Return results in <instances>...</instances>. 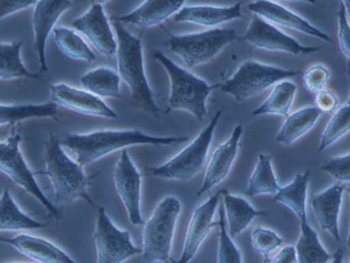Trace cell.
<instances>
[{
    "instance_id": "cell-1",
    "label": "cell",
    "mask_w": 350,
    "mask_h": 263,
    "mask_svg": "<svg viewBox=\"0 0 350 263\" xmlns=\"http://www.w3.org/2000/svg\"><path fill=\"white\" fill-rule=\"evenodd\" d=\"M60 143L75 156V161L84 167L119 150L135 146H170L189 140L187 137H158L137 129H101L88 133H69Z\"/></svg>"
},
{
    "instance_id": "cell-2",
    "label": "cell",
    "mask_w": 350,
    "mask_h": 263,
    "mask_svg": "<svg viewBox=\"0 0 350 263\" xmlns=\"http://www.w3.org/2000/svg\"><path fill=\"white\" fill-rule=\"evenodd\" d=\"M44 171L53 186L55 206L58 208L83 199L93 208L97 204L89 195L88 189L92 177L86 175L83 167L69 157L65 152L60 140L49 137L44 146Z\"/></svg>"
},
{
    "instance_id": "cell-3",
    "label": "cell",
    "mask_w": 350,
    "mask_h": 263,
    "mask_svg": "<svg viewBox=\"0 0 350 263\" xmlns=\"http://www.w3.org/2000/svg\"><path fill=\"white\" fill-rule=\"evenodd\" d=\"M112 25L118 35V74L129 88L131 101L137 109L158 117L161 109L146 78L142 39L130 33L118 21L113 20Z\"/></svg>"
},
{
    "instance_id": "cell-4",
    "label": "cell",
    "mask_w": 350,
    "mask_h": 263,
    "mask_svg": "<svg viewBox=\"0 0 350 263\" xmlns=\"http://www.w3.org/2000/svg\"><path fill=\"white\" fill-rule=\"evenodd\" d=\"M182 211L180 199L165 196L157 205L145 223L142 232V260L143 263H169L175 228Z\"/></svg>"
},
{
    "instance_id": "cell-5",
    "label": "cell",
    "mask_w": 350,
    "mask_h": 263,
    "mask_svg": "<svg viewBox=\"0 0 350 263\" xmlns=\"http://www.w3.org/2000/svg\"><path fill=\"white\" fill-rule=\"evenodd\" d=\"M152 57L164 66L169 75V109L188 111L203 122L208 113L207 100L210 93L221 87V84L209 85L205 80L181 68L160 51H154Z\"/></svg>"
},
{
    "instance_id": "cell-6",
    "label": "cell",
    "mask_w": 350,
    "mask_h": 263,
    "mask_svg": "<svg viewBox=\"0 0 350 263\" xmlns=\"http://www.w3.org/2000/svg\"><path fill=\"white\" fill-rule=\"evenodd\" d=\"M221 115L222 111H218L196 139L167 162L160 166L145 168V175L172 181L190 180L198 175L205 166L215 128Z\"/></svg>"
},
{
    "instance_id": "cell-7",
    "label": "cell",
    "mask_w": 350,
    "mask_h": 263,
    "mask_svg": "<svg viewBox=\"0 0 350 263\" xmlns=\"http://www.w3.org/2000/svg\"><path fill=\"white\" fill-rule=\"evenodd\" d=\"M237 39L234 29H213L190 34H170L164 46L180 57L188 68H195L213 60Z\"/></svg>"
},
{
    "instance_id": "cell-8",
    "label": "cell",
    "mask_w": 350,
    "mask_h": 263,
    "mask_svg": "<svg viewBox=\"0 0 350 263\" xmlns=\"http://www.w3.org/2000/svg\"><path fill=\"white\" fill-rule=\"evenodd\" d=\"M300 74L299 70H284L248 60L240 66L230 79L221 84V90L230 94L237 102H243L260 95L278 82Z\"/></svg>"
},
{
    "instance_id": "cell-9",
    "label": "cell",
    "mask_w": 350,
    "mask_h": 263,
    "mask_svg": "<svg viewBox=\"0 0 350 263\" xmlns=\"http://www.w3.org/2000/svg\"><path fill=\"white\" fill-rule=\"evenodd\" d=\"M21 137L18 133H12L8 139L0 141V171L37 199L49 215L59 217V210L44 194L35 174L25 161L21 150Z\"/></svg>"
},
{
    "instance_id": "cell-10",
    "label": "cell",
    "mask_w": 350,
    "mask_h": 263,
    "mask_svg": "<svg viewBox=\"0 0 350 263\" xmlns=\"http://www.w3.org/2000/svg\"><path fill=\"white\" fill-rule=\"evenodd\" d=\"M97 219L94 243L97 263H124L141 255L142 249L133 244L128 230L118 228L104 207H97Z\"/></svg>"
},
{
    "instance_id": "cell-11",
    "label": "cell",
    "mask_w": 350,
    "mask_h": 263,
    "mask_svg": "<svg viewBox=\"0 0 350 263\" xmlns=\"http://www.w3.org/2000/svg\"><path fill=\"white\" fill-rule=\"evenodd\" d=\"M114 184L121 202L133 225H144L142 210V176L126 150H124L116 163Z\"/></svg>"
},
{
    "instance_id": "cell-12",
    "label": "cell",
    "mask_w": 350,
    "mask_h": 263,
    "mask_svg": "<svg viewBox=\"0 0 350 263\" xmlns=\"http://www.w3.org/2000/svg\"><path fill=\"white\" fill-rule=\"evenodd\" d=\"M105 3L93 2L86 12L72 22V27L86 36L100 55L112 57L118 51V42L103 5Z\"/></svg>"
},
{
    "instance_id": "cell-13",
    "label": "cell",
    "mask_w": 350,
    "mask_h": 263,
    "mask_svg": "<svg viewBox=\"0 0 350 263\" xmlns=\"http://www.w3.org/2000/svg\"><path fill=\"white\" fill-rule=\"evenodd\" d=\"M239 40L248 42L263 50L284 51L293 55H308L319 51L317 47L303 46L293 38L281 32L275 26L255 14L248 29Z\"/></svg>"
},
{
    "instance_id": "cell-14",
    "label": "cell",
    "mask_w": 350,
    "mask_h": 263,
    "mask_svg": "<svg viewBox=\"0 0 350 263\" xmlns=\"http://www.w3.org/2000/svg\"><path fill=\"white\" fill-rule=\"evenodd\" d=\"M221 198V190L211 195L193 212L184 240L181 256L175 263H190L196 257L211 231L217 225V223L214 222V217Z\"/></svg>"
},
{
    "instance_id": "cell-15",
    "label": "cell",
    "mask_w": 350,
    "mask_h": 263,
    "mask_svg": "<svg viewBox=\"0 0 350 263\" xmlns=\"http://www.w3.org/2000/svg\"><path fill=\"white\" fill-rule=\"evenodd\" d=\"M69 0H40L34 5L33 29L34 46L40 65V71L47 72L46 46L49 35L60 17L71 8Z\"/></svg>"
},
{
    "instance_id": "cell-16",
    "label": "cell",
    "mask_w": 350,
    "mask_h": 263,
    "mask_svg": "<svg viewBox=\"0 0 350 263\" xmlns=\"http://www.w3.org/2000/svg\"><path fill=\"white\" fill-rule=\"evenodd\" d=\"M51 96L55 105L76 113L106 119L118 118V114L101 98L68 84L60 83L51 86Z\"/></svg>"
},
{
    "instance_id": "cell-17",
    "label": "cell",
    "mask_w": 350,
    "mask_h": 263,
    "mask_svg": "<svg viewBox=\"0 0 350 263\" xmlns=\"http://www.w3.org/2000/svg\"><path fill=\"white\" fill-rule=\"evenodd\" d=\"M242 133L243 127L239 124L233 129L228 140L215 150L206 169L203 184L197 191V196L208 193L226 180L239 152Z\"/></svg>"
},
{
    "instance_id": "cell-18",
    "label": "cell",
    "mask_w": 350,
    "mask_h": 263,
    "mask_svg": "<svg viewBox=\"0 0 350 263\" xmlns=\"http://www.w3.org/2000/svg\"><path fill=\"white\" fill-rule=\"evenodd\" d=\"M345 191V185L335 184L312 198L319 225L338 243L340 242L339 217Z\"/></svg>"
},
{
    "instance_id": "cell-19",
    "label": "cell",
    "mask_w": 350,
    "mask_h": 263,
    "mask_svg": "<svg viewBox=\"0 0 350 263\" xmlns=\"http://www.w3.org/2000/svg\"><path fill=\"white\" fill-rule=\"evenodd\" d=\"M0 243L10 245L18 252L40 263H79L49 240L28 234L14 238L0 237Z\"/></svg>"
},
{
    "instance_id": "cell-20",
    "label": "cell",
    "mask_w": 350,
    "mask_h": 263,
    "mask_svg": "<svg viewBox=\"0 0 350 263\" xmlns=\"http://www.w3.org/2000/svg\"><path fill=\"white\" fill-rule=\"evenodd\" d=\"M249 10L260 17L275 22V23L287 27V28L299 31L300 33H306L327 42H332L330 36L316 28L303 17L295 13L287 10L280 4L266 0H260L250 3Z\"/></svg>"
},
{
    "instance_id": "cell-21",
    "label": "cell",
    "mask_w": 350,
    "mask_h": 263,
    "mask_svg": "<svg viewBox=\"0 0 350 263\" xmlns=\"http://www.w3.org/2000/svg\"><path fill=\"white\" fill-rule=\"evenodd\" d=\"M184 1H145L131 12L121 16L112 17L120 24L131 25L142 28L159 25L183 7Z\"/></svg>"
},
{
    "instance_id": "cell-22",
    "label": "cell",
    "mask_w": 350,
    "mask_h": 263,
    "mask_svg": "<svg viewBox=\"0 0 350 263\" xmlns=\"http://www.w3.org/2000/svg\"><path fill=\"white\" fill-rule=\"evenodd\" d=\"M241 3L230 7H183L174 16L178 23H192L207 27L217 26L233 20L241 19Z\"/></svg>"
},
{
    "instance_id": "cell-23",
    "label": "cell",
    "mask_w": 350,
    "mask_h": 263,
    "mask_svg": "<svg viewBox=\"0 0 350 263\" xmlns=\"http://www.w3.org/2000/svg\"><path fill=\"white\" fill-rule=\"evenodd\" d=\"M221 197L228 233L232 239L243 233L256 217L267 216V212L257 210L246 199L227 190H221Z\"/></svg>"
},
{
    "instance_id": "cell-24",
    "label": "cell",
    "mask_w": 350,
    "mask_h": 263,
    "mask_svg": "<svg viewBox=\"0 0 350 263\" xmlns=\"http://www.w3.org/2000/svg\"><path fill=\"white\" fill-rule=\"evenodd\" d=\"M310 176L311 171L309 169L304 173L298 174L293 182L281 186L278 193L273 196V200L276 203L290 208L299 221L308 218L307 197Z\"/></svg>"
},
{
    "instance_id": "cell-25",
    "label": "cell",
    "mask_w": 350,
    "mask_h": 263,
    "mask_svg": "<svg viewBox=\"0 0 350 263\" xmlns=\"http://www.w3.org/2000/svg\"><path fill=\"white\" fill-rule=\"evenodd\" d=\"M300 221V234L295 247L297 263H327L332 255L323 246L308 218Z\"/></svg>"
},
{
    "instance_id": "cell-26",
    "label": "cell",
    "mask_w": 350,
    "mask_h": 263,
    "mask_svg": "<svg viewBox=\"0 0 350 263\" xmlns=\"http://www.w3.org/2000/svg\"><path fill=\"white\" fill-rule=\"evenodd\" d=\"M46 224L39 222L21 210L8 189L0 197V231L43 229Z\"/></svg>"
},
{
    "instance_id": "cell-27",
    "label": "cell",
    "mask_w": 350,
    "mask_h": 263,
    "mask_svg": "<svg viewBox=\"0 0 350 263\" xmlns=\"http://www.w3.org/2000/svg\"><path fill=\"white\" fill-rule=\"evenodd\" d=\"M83 87L100 98L121 97V79L118 72L107 66H100L84 74L80 79Z\"/></svg>"
},
{
    "instance_id": "cell-28",
    "label": "cell",
    "mask_w": 350,
    "mask_h": 263,
    "mask_svg": "<svg viewBox=\"0 0 350 263\" xmlns=\"http://www.w3.org/2000/svg\"><path fill=\"white\" fill-rule=\"evenodd\" d=\"M321 113L314 107H308L288 115L278 133L276 140L284 146L293 144L315 126Z\"/></svg>"
},
{
    "instance_id": "cell-29",
    "label": "cell",
    "mask_w": 350,
    "mask_h": 263,
    "mask_svg": "<svg viewBox=\"0 0 350 263\" xmlns=\"http://www.w3.org/2000/svg\"><path fill=\"white\" fill-rule=\"evenodd\" d=\"M57 114L58 106L52 101L43 104H0V126L30 119L55 117Z\"/></svg>"
},
{
    "instance_id": "cell-30",
    "label": "cell",
    "mask_w": 350,
    "mask_h": 263,
    "mask_svg": "<svg viewBox=\"0 0 350 263\" xmlns=\"http://www.w3.org/2000/svg\"><path fill=\"white\" fill-rule=\"evenodd\" d=\"M23 42H0V81L17 79H38L39 75L25 68L21 57Z\"/></svg>"
},
{
    "instance_id": "cell-31",
    "label": "cell",
    "mask_w": 350,
    "mask_h": 263,
    "mask_svg": "<svg viewBox=\"0 0 350 263\" xmlns=\"http://www.w3.org/2000/svg\"><path fill=\"white\" fill-rule=\"evenodd\" d=\"M271 161L270 155L259 154L257 165L250 178L245 195L250 197H255L261 195L275 196L278 193L281 186L278 184Z\"/></svg>"
},
{
    "instance_id": "cell-32",
    "label": "cell",
    "mask_w": 350,
    "mask_h": 263,
    "mask_svg": "<svg viewBox=\"0 0 350 263\" xmlns=\"http://www.w3.org/2000/svg\"><path fill=\"white\" fill-rule=\"evenodd\" d=\"M57 46L70 59L92 64L96 60L95 53L82 37L66 27H57L53 31Z\"/></svg>"
},
{
    "instance_id": "cell-33",
    "label": "cell",
    "mask_w": 350,
    "mask_h": 263,
    "mask_svg": "<svg viewBox=\"0 0 350 263\" xmlns=\"http://www.w3.org/2000/svg\"><path fill=\"white\" fill-rule=\"evenodd\" d=\"M296 89L295 84L291 81H282L278 84L267 100L253 111L252 115L257 117L264 114H275L288 117Z\"/></svg>"
},
{
    "instance_id": "cell-34",
    "label": "cell",
    "mask_w": 350,
    "mask_h": 263,
    "mask_svg": "<svg viewBox=\"0 0 350 263\" xmlns=\"http://www.w3.org/2000/svg\"><path fill=\"white\" fill-rule=\"evenodd\" d=\"M350 128V107L349 100L345 102L334 117L331 118L323 132L320 146H319V152H322L327 147L335 143L340 138L347 135L349 132Z\"/></svg>"
},
{
    "instance_id": "cell-35",
    "label": "cell",
    "mask_w": 350,
    "mask_h": 263,
    "mask_svg": "<svg viewBox=\"0 0 350 263\" xmlns=\"http://www.w3.org/2000/svg\"><path fill=\"white\" fill-rule=\"evenodd\" d=\"M217 263H243L241 251L228 233L223 204H219Z\"/></svg>"
},
{
    "instance_id": "cell-36",
    "label": "cell",
    "mask_w": 350,
    "mask_h": 263,
    "mask_svg": "<svg viewBox=\"0 0 350 263\" xmlns=\"http://www.w3.org/2000/svg\"><path fill=\"white\" fill-rule=\"evenodd\" d=\"M284 240L275 232L257 226L251 234V245L256 252L267 256L281 247Z\"/></svg>"
},
{
    "instance_id": "cell-37",
    "label": "cell",
    "mask_w": 350,
    "mask_h": 263,
    "mask_svg": "<svg viewBox=\"0 0 350 263\" xmlns=\"http://www.w3.org/2000/svg\"><path fill=\"white\" fill-rule=\"evenodd\" d=\"M321 170L329 173L335 180L340 182H349L350 180V155L349 154L332 157L322 165Z\"/></svg>"
},
{
    "instance_id": "cell-38",
    "label": "cell",
    "mask_w": 350,
    "mask_h": 263,
    "mask_svg": "<svg viewBox=\"0 0 350 263\" xmlns=\"http://www.w3.org/2000/svg\"><path fill=\"white\" fill-rule=\"evenodd\" d=\"M329 79V70L324 66H313L305 71L303 77V85L308 91L318 93L324 90Z\"/></svg>"
},
{
    "instance_id": "cell-39",
    "label": "cell",
    "mask_w": 350,
    "mask_h": 263,
    "mask_svg": "<svg viewBox=\"0 0 350 263\" xmlns=\"http://www.w3.org/2000/svg\"><path fill=\"white\" fill-rule=\"evenodd\" d=\"M338 16V41L340 50L344 55L349 57L350 53V29L347 16V8L345 3L340 2Z\"/></svg>"
},
{
    "instance_id": "cell-40",
    "label": "cell",
    "mask_w": 350,
    "mask_h": 263,
    "mask_svg": "<svg viewBox=\"0 0 350 263\" xmlns=\"http://www.w3.org/2000/svg\"><path fill=\"white\" fill-rule=\"evenodd\" d=\"M314 108L320 111L321 114H329L336 109L338 100L331 92L323 90L317 93L314 98Z\"/></svg>"
},
{
    "instance_id": "cell-41",
    "label": "cell",
    "mask_w": 350,
    "mask_h": 263,
    "mask_svg": "<svg viewBox=\"0 0 350 263\" xmlns=\"http://www.w3.org/2000/svg\"><path fill=\"white\" fill-rule=\"evenodd\" d=\"M37 1H29V0H18V1H3L0 0V20L4 18L15 14L16 12L26 10L30 7L34 6Z\"/></svg>"
},
{
    "instance_id": "cell-42",
    "label": "cell",
    "mask_w": 350,
    "mask_h": 263,
    "mask_svg": "<svg viewBox=\"0 0 350 263\" xmlns=\"http://www.w3.org/2000/svg\"><path fill=\"white\" fill-rule=\"evenodd\" d=\"M266 263H297L295 247L286 246Z\"/></svg>"
},
{
    "instance_id": "cell-43",
    "label": "cell",
    "mask_w": 350,
    "mask_h": 263,
    "mask_svg": "<svg viewBox=\"0 0 350 263\" xmlns=\"http://www.w3.org/2000/svg\"><path fill=\"white\" fill-rule=\"evenodd\" d=\"M345 251L342 248L336 249L334 255H332L330 263H344Z\"/></svg>"
}]
</instances>
